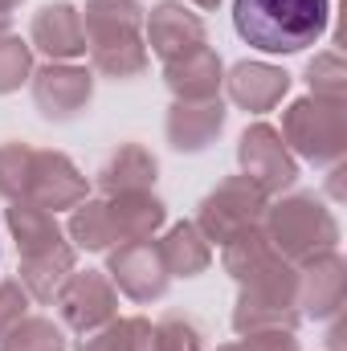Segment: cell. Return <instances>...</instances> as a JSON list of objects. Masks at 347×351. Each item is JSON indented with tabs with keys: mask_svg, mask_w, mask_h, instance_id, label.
<instances>
[{
	"mask_svg": "<svg viewBox=\"0 0 347 351\" xmlns=\"http://www.w3.org/2000/svg\"><path fill=\"white\" fill-rule=\"evenodd\" d=\"M331 25V0H233V29L258 53H302Z\"/></svg>",
	"mask_w": 347,
	"mask_h": 351,
	"instance_id": "obj_1",
	"label": "cell"
},
{
	"mask_svg": "<svg viewBox=\"0 0 347 351\" xmlns=\"http://www.w3.org/2000/svg\"><path fill=\"white\" fill-rule=\"evenodd\" d=\"M90 70L131 82L147 70L152 53L143 41V4L139 0H90L82 8Z\"/></svg>",
	"mask_w": 347,
	"mask_h": 351,
	"instance_id": "obj_2",
	"label": "cell"
},
{
	"mask_svg": "<svg viewBox=\"0 0 347 351\" xmlns=\"http://www.w3.org/2000/svg\"><path fill=\"white\" fill-rule=\"evenodd\" d=\"M261 229L290 265H302L327 250H339V237H344L339 217L315 192H294V196H282L278 204H270L261 217Z\"/></svg>",
	"mask_w": 347,
	"mask_h": 351,
	"instance_id": "obj_3",
	"label": "cell"
},
{
	"mask_svg": "<svg viewBox=\"0 0 347 351\" xmlns=\"http://www.w3.org/2000/svg\"><path fill=\"white\" fill-rule=\"evenodd\" d=\"M278 135L294 160H307L315 168H335L347 156V102L302 94L282 110Z\"/></svg>",
	"mask_w": 347,
	"mask_h": 351,
	"instance_id": "obj_4",
	"label": "cell"
},
{
	"mask_svg": "<svg viewBox=\"0 0 347 351\" xmlns=\"http://www.w3.org/2000/svg\"><path fill=\"white\" fill-rule=\"evenodd\" d=\"M302 323L298 315V265L278 262L241 282L237 306H233V331H294Z\"/></svg>",
	"mask_w": 347,
	"mask_h": 351,
	"instance_id": "obj_5",
	"label": "cell"
},
{
	"mask_svg": "<svg viewBox=\"0 0 347 351\" xmlns=\"http://www.w3.org/2000/svg\"><path fill=\"white\" fill-rule=\"evenodd\" d=\"M270 208V196L250 176H225L200 204H196V229L208 237V245H229L233 237L258 229Z\"/></svg>",
	"mask_w": 347,
	"mask_h": 351,
	"instance_id": "obj_6",
	"label": "cell"
},
{
	"mask_svg": "<svg viewBox=\"0 0 347 351\" xmlns=\"http://www.w3.org/2000/svg\"><path fill=\"white\" fill-rule=\"evenodd\" d=\"M106 278L115 282L119 294H127L131 302H160L172 286V274L164 265L160 241L156 237H139V241H123L110 250L106 262Z\"/></svg>",
	"mask_w": 347,
	"mask_h": 351,
	"instance_id": "obj_7",
	"label": "cell"
},
{
	"mask_svg": "<svg viewBox=\"0 0 347 351\" xmlns=\"http://www.w3.org/2000/svg\"><path fill=\"white\" fill-rule=\"evenodd\" d=\"M53 306L62 315V327H70L78 335H90L102 323L119 319V290L102 269H74L66 278V286L58 290Z\"/></svg>",
	"mask_w": 347,
	"mask_h": 351,
	"instance_id": "obj_8",
	"label": "cell"
},
{
	"mask_svg": "<svg viewBox=\"0 0 347 351\" xmlns=\"http://www.w3.org/2000/svg\"><path fill=\"white\" fill-rule=\"evenodd\" d=\"M29 86H33V106L41 110L45 123H70L94 98V70L74 62H45L33 70Z\"/></svg>",
	"mask_w": 347,
	"mask_h": 351,
	"instance_id": "obj_9",
	"label": "cell"
},
{
	"mask_svg": "<svg viewBox=\"0 0 347 351\" xmlns=\"http://www.w3.org/2000/svg\"><path fill=\"white\" fill-rule=\"evenodd\" d=\"M237 164H241V176H250L265 196L286 192L298 180V160L290 156V147L282 143L278 127H270V123H250L241 131V139H237Z\"/></svg>",
	"mask_w": 347,
	"mask_h": 351,
	"instance_id": "obj_10",
	"label": "cell"
},
{
	"mask_svg": "<svg viewBox=\"0 0 347 351\" xmlns=\"http://www.w3.org/2000/svg\"><path fill=\"white\" fill-rule=\"evenodd\" d=\"M86 196H90V180L74 168L70 156H62V152H37L33 147L21 200L37 204L45 213H62V208H78Z\"/></svg>",
	"mask_w": 347,
	"mask_h": 351,
	"instance_id": "obj_11",
	"label": "cell"
},
{
	"mask_svg": "<svg viewBox=\"0 0 347 351\" xmlns=\"http://www.w3.org/2000/svg\"><path fill=\"white\" fill-rule=\"evenodd\" d=\"M347 302V262L339 258V250H327L319 258L298 265V315L327 323L339 319Z\"/></svg>",
	"mask_w": 347,
	"mask_h": 351,
	"instance_id": "obj_12",
	"label": "cell"
},
{
	"mask_svg": "<svg viewBox=\"0 0 347 351\" xmlns=\"http://www.w3.org/2000/svg\"><path fill=\"white\" fill-rule=\"evenodd\" d=\"M143 41L152 45V53L160 62H176V58L208 45V29H204V16L192 12L184 0H164L152 12H143Z\"/></svg>",
	"mask_w": 347,
	"mask_h": 351,
	"instance_id": "obj_13",
	"label": "cell"
},
{
	"mask_svg": "<svg viewBox=\"0 0 347 351\" xmlns=\"http://www.w3.org/2000/svg\"><path fill=\"white\" fill-rule=\"evenodd\" d=\"M229 123V110L221 98H204V102H172L168 106V119H164V135H168V147L180 156H200L208 152L221 131Z\"/></svg>",
	"mask_w": 347,
	"mask_h": 351,
	"instance_id": "obj_14",
	"label": "cell"
},
{
	"mask_svg": "<svg viewBox=\"0 0 347 351\" xmlns=\"http://www.w3.org/2000/svg\"><path fill=\"white\" fill-rule=\"evenodd\" d=\"M102 217L110 229V241H139V237H156L168 225V204L143 188V192H119V196H102Z\"/></svg>",
	"mask_w": 347,
	"mask_h": 351,
	"instance_id": "obj_15",
	"label": "cell"
},
{
	"mask_svg": "<svg viewBox=\"0 0 347 351\" xmlns=\"http://www.w3.org/2000/svg\"><path fill=\"white\" fill-rule=\"evenodd\" d=\"M29 45L41 49L49 62H74L86 53V33H82V8L58 0L33 12L29 25Z\"/></svg>",
	"mask_w": 347,
	"mask_h": 351,
	"instance_id": "obj_16",
	"label": "cell"
},
{
	"mask_svg": "<svg viewBox=\"0 0 347 351\" xmlns=\"http://www.w3.org/2000/svg\"><path fill=\"white\" fill-rule=\"evenodd\" d=\"M164 86L176 94V102H204V98H221L225 86V66L217 58V49L200 45L176 62H164Z\"/></svg>",
	"mask_w": 347,
	"mask_h": 351,
	"instance_id": "obj_17",
	"label": "cell"
},
{
	"mask_svg": "<svg viewBox=\"0 0 347 351\" xmlns=\"http://www.w3.org/2000/svg\"><path fill=\"white\" fill-rule=\"evenodd\" d=\"M290 90V74L278 70V66H265V62H237L229 74H225V94L233 106L241 110H254L265 114L274 110Z\"/></svg>",
	"mask_w": 347,
	"mask_h": 351,
	"instance_id": "obj_18",
	"label": "cell"
},
{
	"mask_svg": "<svg viewBox=\"0 0 347 351\" xmlns=\"http://www.w3.org/2000/svg\"><path fill=\"white\" fill-rule=\"evenodd\" d=\"M156 172H160V164H156V156H152L143 143H119V147L106 156V164L98 168L94 184H98L102 196L143 192V188L156 184Z\"/></svg>",
	"mask_w": 347,
	"mask_h": 351,
	"instance_id": "obj_19",
	"label": "cell"
},
{
	"mask_svg": "<svg viewBox=\"0 0 347 351\" xmlns=\"http://www.w3.org/2000/svg\"><path fill=\"white\" fill-rule=\"evenodd\" d=\"M78 269V250L70 245V241H62V245H53V250H41V254H29V258H21V286L29 290V298L33 302H53L58 298V290L66 286V278Z\"/></svg>",
	"mask_w": 347,
	"mask_h": 351,
	"instance_id": "obj_20",
	"label": "cell"
},
{
	"mask_svg": "<svg viewBox=\"0 0 347 351\" xmlns=\"http://www.w3.org/2000/svg\"><path fill=\"white\" fill-rule=\"evenodd\" d=\"M4 221H8V233H12L21 258L41 254V250H53V245L66 241V229L58 225V213H45V208H37L29 200H8Z\"/></svg>",
	"mask_w": 347,
	"mask_h": 351,
	"instance_id": "obj_21",
	"label": "cell"
},
{
	"mask_svg": "<svg viewBox=\"0 0 347 351\" xmlns=\"http://www.w3.org/2000/svg\"><path fill=\"white\" fill-rule=\"evenodd\" d=\"M160 254H164V265L172 278H196L213 265V245L196 229V221H176L168 237L160 241Z\"/></svg>",
	"mask_w": 347,
	"mask_h": 351,
	"instance_id": "obj_22",
	"label": "cell"
},
{
	"mask_svg": "<svg viewBox=\"0 0 347 351\" xmlns=\"http://www.w3.org/2000/svg\"><path fill=\"white\" fill-rule=\"evenodd\" d=\"M74 351H156V327L143 315H127V319H110L98 331H90L78 339Z\"/></svg>",
	"mask_w": 347,
	"mask_h": 351,
	"instance_id": "obj_23",
	"label": "cell"
},
{
	"mask_svg": "<svg viewBox=\"0 0 347 351\" xmlns=\"http://www.w3.org/2000/svg\"><path fill=\"white\" fill-rule=\"evenodd\" d=\"M0 351H66V331L45 315H25L0 339Z\"/></svg>",
	"mask_w": 347,
	"mask_h": 351,
	"instance_id": "obj_24",
	"label": "cell"
},
{
	"mask_svg": "<svg viewBox=\"0 0 347 351\" xmlns=\"http://www.w3.org/2000/svg\"><path fill=\"white\" fill-rule=\"evenodd\" d=\"M307 86L315 98H344L347 94V62L344 49H323L307 62Z\"/></svg>",
	"mask_w": 347,
	"mask_h": 351,
	"instance_id": "obj_25",
	"label": "cell"
},
{
	"mask_svg": "<svg viewBox=\"0 0 347 351\" xmlns=\"http://www.w3.org/2000/svg\"><path fill=\"white\" fill-rule=\"evenodd\" d=\"M33 45L16 33H4L0 37V94H12L33 78Z\"/></svg>",
	"mask_w": 347,
	"mask_h": 351,
	"instance_id": "obj_26",
	"label": "cell"
},
{
	"mask_svg": "<svg viewBox=\"0 0 347 351\" xmlns=\"http://www.w3.org/2000/svg\"><path fill=\"white\" fill-rule=\"evenodd\" d=\"M33 147L29 143H0V196L4 200H21L25 192V172H29Z\"/></svg>",
	"mask_w": 347,
	"mask_h": 351,
	"instance_id": "obj_27",
	"label": "cell"
},
{
	"mask_svg": "<svg viewBox=\"0 0 347 351\" xmlns=\"http://www.w3.org/2000/svg\"><path fill=\"white\" fill-rule=\"evenodd\" d=\"M152 327H156V351H204L200 327L184 315H164Z\"/></svg>",
	"mask_w": 347,
	"mask_h": 351,
	"instance_id": "obj_28",
	"label": "cell"
},
{
	"mask_svg": "<svg viewBox=\"0 0 347 351\" xmlns=\"http://www.w3.org/2000/svg\"><path fill=\"white\" fill-rule=\"evenodd\" d=\"M29 302H33V298H29V290H25L16 278H4V282H0V339L29 315Z\"/></svg>",
	"mask_w": 347,
	"mask_h": 351,
	"instance_id": "obj_29",
	"label": "cell"
},
{
	"mask_svg": "<svg viewBox=\"0 0 347 351\" xmlns=\"http://www.w3.org/2000/svg\"><path fill=\"white\" fill-rule=\"evenodd\" d=\"M217 351H298L294 331H254V335H241L237 343H225Z\"/></svg>",
	"mask_w": 347,
	"mask_h": 351,
	"instance_id": "obj_30",
	"label": "cell"
},
{
	"mask_svg": "<svg viewBox=\"0 0 347 351\" xmlns=\"http://www.w3.org/2000/svg\"><path fill=\"white\" fill-rule=\"evenodd\" d=\"M184 4H188V8H217L221 0H184Z\"/></svg>",
	"mask_w": 347,
	"mask_h": 351,
	"instance_id": "obj_31",
	"label": "cell"
},
{
	"mask_svg": "<svg viewBox=\"0 0 347 351\" xmlns=\"http://www.w3.org/2000/svg\"><path fill=\"white\" fill-rule=\"evenodd\" d=\"M21 0H0V16H12V8H16Z\"/></svg>",
	"mask_w": 347,
	"mask_h": 351,
	"instance_id": "obj_32",
	"label": "cell"
},
{
	"mask_svg": "<svg viewBox=\"0 0 347 351\" xmlns=\"http://www.w3.org/2000/svg\"><path fill=\"white\" fill-rule=\"evenodd\" d=\"M8 29H12V16H0V37H4Z\"/></svg>",
	"mask_w": 347,
	"mask_h": 351,
	"instance_id": "obj_33",
	"label": "cell"
}]
</instances>
